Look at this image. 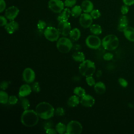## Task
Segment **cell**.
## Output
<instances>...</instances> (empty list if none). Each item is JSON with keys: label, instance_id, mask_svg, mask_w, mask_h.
Instances as JSON below:
<instances>
[{"label": "cell", "instance_id": "cell-29", "mask_svg": "<svg viewBox=\"0 0 134 134\" xmlns=\"http://www.w3.org/2000/svg\"><path fill=\"white\" fill-rule=\"evenodd\" d=\"M73 93L75 95L81 97L86 94L85 90L80 86L75 87L73 90Z\"/></svg>", "mask_w": 134, "mask_h": 134}, {"label": "cell", "instance_id": "cell-22", "mask_svg": "<svg viewBox=\"0 0 134 134\" xmlns=\"http://www.w3.org/2000/svg\"><path fill=\"white\" fill-rule=\"evenodd\" d=\"M69 37L70 39L73 41H77L81 37V31L77 28H75L72 29L69 34Z\"/></svg>", "mask_w": 134, "mask_h": 134}, {"label": "cell", "instance_id": "cell-23", "mask_svg": "<svg viewBox=\"0 0 134 134\" xmlns=\"http://www.w3.org/2000/svg\"><path fill=\"white\" fill-rule=\"evenodd\" d=\"M80 102L79 97L76 95L71 96L68 100L67 104L69 107H74L77 106Z\"/></svg>", "mask_w": 134, "mask_h": 134}, {"label": "cell", "instance_id": "cell-35", "mask_svg": "<svg viewBox=\"0 0 134 134\" xmlns=\"http://www.w3.org/2000/svg\"><path fill=\"white\" fill-rule=\"evenodd\" d=\"M18 102V98L15 95H11L9 96L8 103L10 105H15Z\"/></svg>", "mask_w": 134, "mask_h": 134}, {"label": "cell", "instance_id": "cell-31", "mask_svg": "<svg viewBox=\"0 0 134 134\" xmlns=\"http://www.w3.org/2000/svg\"><path fill=\"white\" fill-rule=\"evenodd\" d=\"M90 15L93 19H97L100 17V12L98 9H93Z\"/></svg>", "mask_w": 134, "mask_h": 134}, {"label": "cell", "instance_id": "cell-8", "mask_svg": "<svg viewBox=\"0 0 134 134\" xmlns=\"http://www.w3.org/2000/svg\"><path fill=\"white\" fill-rule=\"evenodd\" d=\"M86 45L90 48L97 49L102 44V41L97 35H90L85 40Z\"/></svg>", "mask_w": 134, "mask_h": 134}, {"label": "cell", "instance_id": "cell-5", "mask_svg": "<svg viewBox=\"0 0 134 134\" xmlns=\"http://www.w3.org/2000/svg\"><path fill=\"white\" fill-rule=\"evenodd\" d=\"M57 48L61 53H68L72 48L73 44L71 40L66 37H62L57 41Z\"/></svg>", "mask_w": 134, "mask_h": 134}, {"label": "cell", "instance_id": "cell-36", "mask_svg": "<svg viewBox=\"0 0 134 134\" xmlns=\"http://www.w3.org/2000/svg\"><path fill=\"white\" fill-rule=\"evenodd\" d=\"M65 114V111L64 109H63V108L59 107L56 108V109L55 110V114L57 116H63Z\"/></svg>", "mask_w": 134, "mask_h": 134}, {"label": "cell", "instance_id": "cell-34", "mask_svg": "<svg viewBox=\"0 0 134 134\" xmlns=\"http://www.w3.org/2000/svg\"><path fill=\"white\" fill-rule=\"evenodd\" d=\"M32 91L35 93H39L40 91V87L38 82H35L31 86Z\"/></svg>", "mask_w": 134, "mask_h": 134}, {"label": "cell", "instance_id": "cell-27", "mask_svg": "<svg viewBox=\"0 0 134 134\" xmlns=\"http://www.w3.org/2000/svg\"><path fill=\"white\" fill-rule=\"evenodd\" d=\"M8 95L4 91L2 90L0 92V103L2 104H6L8 103Z\"/></svg>", "mask_w": 134, "mask_h": 134}, {"label": "cell", "instance_id": "cell-11", "mask_svg": "<svg viewBox=\"0 0 134 134\" xmlns=\"http://www.w3.org/2000/svg\"><path fill=\"white\" fill-rule=\"evenodd\" d=\"M93 19V18L90 14L84 13L81 15L79 19V23L82 27L87 28L90 27V26L92 25Z\"/></svg>", "mask_w": 134, "mask_h": 134}, {"label": "cell", "instance_id": "cell-13", "mask_svg": "<svg viewBox=\"0 0 134 134\" xmlns=\"http://www.w3.org/2000/svg\"><path fill=\"white\" fill-rule=\"evenodd\" d=\"M19 13V9L15 6H12L6 9L5 16L7 19L9 20H13L17 17Z\"/></svg>", "mask_w": 134, "mask_h": 134}, {"label": "cell", "instance_id": "cell-17", "mask_svg": "<svg viewBox=\"0 0 134 134\" xmlns=\"http://www.w3.org/2000/svg\"><path fill=\"white\" fill-rule=\"evenodd\" d=\"M81 8L82 11L84 13H91L94 8V5L92 2L89 0H85L83 1L81 4Z\"/></svg>", "mask_w": 134, "mask_h": 134}, {"label": "cell", "instance_id": "cell-38", "mask_svg": "<svg viewBox=\"0 0 134 134\" xmlns=\"http://www.w3.org/2000/svg\"><path fill=\"white\" fill-rule=\"evenodd\" d=\"M113 58V54L111 53L108 52V53H106L104 55H103V59L105 60L106 61H109L112 60Z\"/></svg>", "mask_w": 134, "mask_h": 134}, {"label": "cell", "instance_id": "cell-37", "mask_svg": "<svg viewBox=\"0 0 134 134\" xmlns=\"http://www.w3.org/2000/svg\"><path fill=\"white\" fill-rule=\"evenodd\" d=\"M46 27V23L44 21L42 20H40L38 21L37 24V28L40 30L44 29Z\"/></svg>", "mask_w": 134, "mask_h": 134}, {"label": "cell", "instance_id": "cell-28", "mask_svg": "<svg viewBox=\"0 0 134 134\" xmlns=\"http://www.w3.org/2000/svg\"><path fill=\"white\" fill-rule=\"evenodd\" d=\"M55 130L57 131V133L60 134L64 133L66 132V126L62 122H59L55 126Z\"/></svg>", "mask_w": 134, "mask_h": 134}, {"label": "cell", "instance_id": "cell-33", "mask_svg": "<svg viewBox=\"0 0 134 134\" xmlns=\"http://www.w3.org/2000/svg\"><path fill=\"white\" fill-rule=\"evenodd\" d=\"M76 3V0H65L64 5L67 7H72L75 6Z\"/></svg>", "mask_w": 134, "mask_h": 134}, {"label": "cell", "instance_id": "cell-39", "mask_svg": "<svg viewBox=\"0 0 134 134\" xmlns=\"http://www.w3.org/2000/svg\"><path fill=\"white\" fill-rule=\"evenodd\" d=\"M0 20H1V23H0L1 26H5L7 24V20L5 16L4 17L3 16H1Z\"/></svg>", "mask_w": 134, "mask_h": 134}, {"label": "cell", "instance_id": "cell-41", "mask_svg": "<svg viewBox=\"0 0 134 134\" xmlns=\"http://www.w3.org/2000/svg\"><path fill=\"white\" fill-rule=\"evenodd\" d=\"M8 87V82L6 81H3L1 83V88L3 91H5Z\"/></svg>", "mask_w": 134, "mask_h": 134}, {"label": "cell", "instance_id": "cell-44", "mask_svg": "<svg viewBox=\"0 0 134 134\" xmlns=\"http://www.w3.org/2000/svg\"><path fill=\"white\" fill-rule=\"evenodd\" d=\"M46 132L48 134H56L57 133V131H56L55 129H54L53 128H48L46 129Z\"/></svg>", "mask_w": 134, "mask_h": 134}, {"label": "cell", "instance_id": "cell-26", "mask_svg": "<svg viewBox=\"0 0 134 134\" xmlns=\"http://www.w3.org/2000/svg\"><path fill=\"white\" fill-rule=\"evenodd\" d=\"M90 31L95 35H99L102 32V27L98 24L92 25L90 27Z\"/></svg>", "mask_w": 134, "mask_h": 134}, {"label": "cell", "instance_id": "cell-20", "mask_svg": "<svg viewBox=\"0 0 134 134\" xmlns=\"http://www.w3.org/2000/svg\"><path fill=\"white\" fill-rule=\"evenodd\" d=\"M124 34L126 39L130 41L134 42V28L127 27L124 31Z\"/></svg>", "mask_w": 134, "mask_h": 134}, {"label": "cell", "instance_id": "cell-12", "mask_svg": "<svg viewBox=\"0 0 134 134\" xmlns=\"http://www.w3.org/2000/svg\"><path fill=\"white\" fill-rule=\"evenodd\" d=\"M36 78V74L34 71L30 68H26L23 72V79L27 83L34 82Z\"/></svg>", "mask_w": 134, "mask_h": 134}, {"label": "cell", "instance_id": "cell-3", "mask_svg": "<svg viewBox=\"0 0 134 134\" xmlns=\"http://www.w3.org/2000/svg\"><path fill=\"white\" fill-rule=\"evenodd\" d=\"M79 70L81 74L84 76H92L96 70L95 63L90 60H85L80 64Z\"/></svg>", "mask_w": 134, "mask_h": 134}, {"label": "cell", "instance_id": "cell-6", "mask_svg": "<svg viewBox=\"0 0 134 134\" xmlns=\"http://www.w3.org/2000/svg\"><path fill=\"white\" fill-rule=\"evenodd\" d=\"M83 129L81 124L76 120H71L66 126V133L68 134H80Z\"/></svg>", "mask_w": 134, "mask_h": 134}, {"label": "cell", "instance_id": "cell-43", "mask_svg": "<svg viewBox=\"0 0 134 134\" xmlns=\"http://www.w3.org/2000/svg\"><path fill=\"white\" fill-rule=\"evenodd\" d=\"M6 8V3L4 0H0V12L2 13Z\"/></svg>", "mask_w": 134, "mask_h": 134}, {"label": "cell", "instance_id": "cell-40", "mask_svg": "<svg viewBox=\"0 0 134 134\" xmlns=\"http://www.w3.org/2000/svg\"><path fill=\"white\" fill-rule=\"evenodd\" d=\"M118 82L120 85L124 87H126L128 85L127 81L123 78H119L118 79Z\"/></svg>", "mask_w": 134, "mask_h": 134}, {"label": "cell", "instance_id": "cell-2", "mask_svg": "<svg viewBox=\"0 0 134 134\" xmlns=\"http://www.w3.org/2000/svg\"><path fill=\"white\" fill-rule=\"evenodd\" d=\"M39 116L36 111L31 109L25 110L20 117L21 122L27 127H32L36 126L39 121Z\"/></svg>", "mask_w": 134, "mask_h": 134}, {"label": "cell", "instance_id": "cell-1", "mask_svg": "<svg viewBox=\"0 0 134 134\" xmlns=\"http://www.w3.org/2000/svg\"><path fill=\"white\" fill-rule=\"evenodd\" d=\"M35 111L40 118L45 120L52 117L55 113L53 107L50 104L46 102L39 103L36 107Z\"/></svg>", "mask_w": 134, "mask_h": 134}, {"label": "cell", "instance_id": "cell-30", "mask_svg": "<svg viewBox=\"0 0 134 134\" xmlns=\"http://www.w3.org/2000/svg\"><path fill=\"white\" fill-rule=\"evenodd\" d=\"M20 102H21V106L24 109V110L28 109V108L30 107V103L28 99L24 97H22V99Z\"/></svg>", "mask_w": 134, "mask_h": 134}, {"label": "cell", "instance_id": "cell-7", "mask_svg": "<svg viewBox=\"0 0 134 134\" xmlns=\"http://www.w3.org/2000/svg\"><path fill=\"white\" fill-rule=\"evenodd\" d=\"M43 34L48 40L52 42L57 41L60 36L58 29L53 27H48L44 29Z\"/></svg>", "mask_w": 134, "mask_h": 134}, {"label": "cell", "instance_id": "cell-24", "mask_svg": "<svg viewBox=\"0 0 134 134\" xmlns=\"http://www.w3.org/2000/svg\"><path fill=\"white\" fill-rule=\"evenodd\" d=\"M73 59L76 62H82L85 60V57L84 54L81 51H76L73 53L72 55Z\"/></svg>", "mask_w": 134, "mask_h": 134}, {"label": "cell", "instance_id": "cell-32", "mask_svg": "<svg viewBox=\"0 0 134 134\" xmlns=\"http://www.w3.org/2000/svg\"><path fill=\"white\" fill-rule=\"evenodd\" d=\"M86 82L87 85L90 86H94V85L96 83L95 80L92 76L86 77Z\"/></svg>", "mask_w": 134, "mask_h": 134}, {"label": "cell", "instance_id": "cell-21", "mask_svg": "<svg viewBox=\"0 0 134 134\" xmlns=\"http://www.w3.org/2000/svg\"><path fill=\"white\" fill-rule=\"evenodd\" d=\"M95 92L98 94H103L106 91V86L102 82H97L94 86Z\"/></svg>", "mask_w": 134, "mask_h": 134}, {"label": "cell", "instance_id": "cell-16", "mask_svg": "<svg viewBox=\"0 0 134 134\" xmlns=\"http://www.w3.org/2000/svg\"><path fill=\"white\" fill-rule=\"evenodd\" d=\"M31 92H32V88L29 85L27 84H23L19 88V92H18L19 97L21 98L25 97L30 95Z\"/></svg>", "mask_w": 134, "mask_h": 134}, {"label": "cell", "instance_id": "cell-15", "mask_svg": "<svg viewBox=\"0 0 134 134\" xmlns=\"http://www.w3.org/2000/svg\"><path fill=\"white\" fill-rule=\"evenodd\" d=\"M5 29L9 34H13L19 29V24L15 20H10L5 26Z\"/></svg>", "mask_w": 134, "mask_h": 134}, {"label": "cell", "instance_id": "cell-45", "mask_svg": "<svg viewBox=\"0 0 134 134\" xmlns=\"http://www.w3.org/2000/svg\"><path fill=\"white\" fill-rule=\"evenodd\" d=\"M122 2L127 6H131L134 4V0H122Z\"/></svg>", "mask_w": 134, "mask_h": 134}, {"label": "cell", "instance_id": "cell-18", "mask_svg": "<svg viewBox=\"0 0 134 134\" xmlns=\"http://www.w3.org/2000/svg\"><path fill=\"white\" fill-rule=\"evenodd\" d=\"M128 20L126 16H121L119 20L118 24V30L121 32H124L125 29L128 27Z\"/></svg>", "mask_w": 134, "mask_h": 134}, {"label": "cell", "instance_id": "cell-14", "mask_svg": "<svg viewBox=\"0 0 134 134\" xmlns=\"http://www.w3.org/2000/svg\"><path fill=\"white\" fill-rule=\"evenodd\" d=\"M80 103L83 106L91 107L94 105L95 99L92 96L88 94H85L83 96L81 97Z\"/></svg>", "mask_w": 134, "mask_h": 134}, {"label": "cell", "instance_id": "cell-19", "mask_svg": "<svg viewBox=\"0 0 134 134\" xmlns=\"http://www.w3.org/2000/svg\"><path fill=\"white\" fill-rule=\"evenodd\" d=\"M71 10L69 8H66L64 9L58 15L57 20L59 21L63 20H68L71 15Z\"/></svg>", "mask_w": 134, "mask_h": 134}, {"label": "cell", "instance_id": "cell-9", "mask_svg": "<svg viewBox=\"0 0 134 134\" xmlns=\"http://www.w3.org/2000/svg\"><path fill=\"white\" fill-rule=\"evenodd\" d=\"M57 29L60 34L64 37L69 35L70 32L72 30L71 24L68 20L59 21Z\"/></svg>", "mask_w": 134, "mask_h": 134}, {"label": "cell", "instance_id": "cell-4", "mask_svg": "<svg viewBox=\"0 0 134 134\" xmlns=\"http://www.w3.org/2000/svg\"><path fill=\"white\" fill-rule=\"evenodd\" d=\"M102 45L107 50H114L119 45L118 38L114 35H107L102 40Z\"/></svg>", "mask_w": 134, "mask_h": 134}, {"label": "cell", "instance_id": "cell-10", "mask_svg": "<svg viewBox=\"0 0 134 134\" xmlns=\"http://www.w3.org/2000/svg\"><path fill=\"white\" fill-rule=\"evenodd\" d=\"M64 3L61 0H50L48 2L49 9L55 13H60L64 9Z\"/></svg>", "mask_w": 134, "mask_h": 134}, {"label": "cell", "instance_id": "cell-46", "mask_svg": "<svg viewBox=\"0 0 134 134\" xmlns=\"http://www.w3.org/2000/svg\"><path fill=\"white\" fill-rule=\"evenodd\" d=\"M74 48H75V49L76 50H79V49L81 48H80V45L75 44V46H74Z\"/></svg>", "mask_w": 134, "mask_h": 134}, {"label": "cell", "instance_id": "cell-25", "mask_svg": "<svg viewBox=\"0 0 134 134\" xmlns=\"http://www.w3.org/2000/svg\"><path fill=\"white\" fill-rule=\"evenodd\" d=\"M82 11V9L81 8V6H80L79 5H75L72 7L71 10V14L73 17L77 18L81 16Z\"/></svg>", "mask_w": 134, "mask_h": 134}, {"label": "cell", "instance_id": "cell-42", "mask_svg": "<svg viewBox=\"0 0 134 134\" xmlns=\"http://www.w3.org/2000/svg\"><path fill=\"white\" fill-rule=\"evenodd\" d=\"M129 11V8L128 7L127 5H122L121 7V12L122 13V14L123 15H126L128 13Z\"/></svg>", "mask_w": 134, "mask_h": 134}]
</instances>
